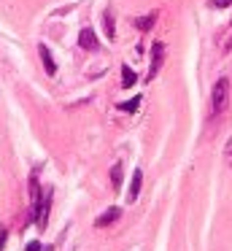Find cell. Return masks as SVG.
I'll use <instances>...</instances> for the list:
<instances>
[{
    "label": "cell",
    "mask_w": 232,
    "mask_h": 251,
    "mask_svg": "<svg viewBox=\"0 0 232 251\" xmlns=\"http://www.w3.org/2000/svg\"><path fill=\"white\" fill-rule=\"evenodd\" d=\"M140 186H143V170H135L132 181H129V192H127V202H135L140 195Z\"/></svg>",
    "instance_id": "6"
},
{
    "label": "cell",
    "mask_w": 232,
    "mask_h": 251,
    "mask_svg": "<svg viewBox=\"0 0 232 251\" xmlns=\"http://www.w3.org/2000/svg\"><path fill=\"white\" fill-rule=\"evenodd\" d=\"M224 157H227V159H230V162H232V138H230V141H227V146H224Z\"/></svg>",
    "instance_id": "16"
},
{
    "label": "cell",
    "mask_w": 232,
    "mask_h": 251,
    "mask_svg": "<svg viewBox=\"0 0 232 251\" xmlns=\"http://www.w3.org/2000/svg\"><path fill=\"white\" fill-rule=\"evenodd\" d=\"M154 22H156V11H151L149 17H140V19H135V27H138L140 33H146V30H151V27H154Z\"/></svg>",
    "instance_id": "8"
},
{
    "label": "cell",
    "mask_w": 232,
    "mask_h": 251,
    "mask_svg": "<svg viewBox=\"0 0 232 251\" xmlns=\"http://www.w3.org/2000/svg\"><path fill=\"white\" fill-rule=\"evenodd\" d=\"M140 100H143V98H140V95H135L132 100H127V103H122L119 108H122L124 114H135V111H138V105H140Z\"/></svg>",
    "instance_id": "11"
},
{
    "label": "cell",
    "mask_w": 232,
    "mask_h": 251,
    "mask_svg": "<svg viewBox=\"0 0 232 251\" xmlns=\"http://www.w3.org/2000/svg\"><path fill=\"white\" fill-rule=\"evenodd\" d=\"M30 197H32V200H38V197H41V186H38V173H32V176H30Z\"/></svg>",
    "instance_id": "13"
},
{
    "label": "cell",
    "mask_w": 232,
    "mask_h": 251,
    "mask_svg": "<svg viewBox=\"0 0 232 251\" xmlns=\"http://www.w3.org/2000/svg\"><path fill=\"white\" fill-rule=\"evenodd\" d=\"M210 6L213 8H227V6H232V0H210Z\"/></svg>",
    "instance_id": "14"
},
{
    "label": "cell",
    "mask_w": 232,
    "mask_h": 251,
    "mask_svg": "<svg viewBox=\"0 0 232 251\" xmlns=\"http://www.w3.org/2000/svg\"><path fill=\"white\" fill-rule=\"evenodd\" d=\"M25 251H43V246L38 243V240H32V243H27V249Z\"/></svg>",
    "instance_id": "15"
},
{
    "label": "cell",
    "mask_w": 232,
    "mask_h": 251,
    "mask_svg": "<svg viewBox=\"0 0 232 251\" xmlns=\"http://www.w3.org/2000/svg\"><path fill=\"white\" fill-rule=\"evenodd\" d=\"M52 195H54V189H46L38 200H32V222L38 224V229H43L46 227V222H49V208H52Z\"/></svg>",
    "instance_id": "1"
},
{
    "label": "cell",
    "mask_w": 232,
    "mask_h": 251,
    "mask_svg": "<svg viewBox=\"0 0 232 251\" xmlns=\"http://www.w3.org/2000/svg\"><path fill=\"white\" fill-rule=\"evenodd\" d=\"M5 238H8V232H5V227H0V251H3V246H5Z\"/></svg>",
    "instance_id": "17"
},
{
    "label": "cell",
    "mask_w": 232,
    "mask_h": 251,
    "mask_svg": "<svg viewBox=\"0 0 232 251\" xmlns=\"http://www.w3.org/2000/svg\"><path fill=\"white\" fill-rule=\"evenodd\" d=\"M119 216H122V208H116V205H113V208H108V211H103L100 216L95 219V227H111V224L116 222Z\"/></svg>",
    "instance_id": "5"
},
{
    "label": "cell",
    "mask_w": 232,
    "mask_h": 251,
    "mask_svg": "<svg viewBox=\"0 0 232 251\" xmlns=\"http://www.w3.org/2000/svg\"><path fill=\"white\" fill-rule=\"evenodd\" d=\"M78 46H81V49H86V51H97V49H100V38L95 35V30H92V27H84L78 33Z\"/></svg>",
    "instance_id": "4"
},
{
    "label": "cell",
    "mask_w": 232,
    "mask_h": 251,
    "mask_svg": "<svg viewBox=\"0 0 232 251\" xmlns=\"http://www.w3.org/2000/svg\"><path fill=\"white\" fill-rule=\"evenodd\" d=\"M103 25H105V38L113 41L116 30H113V11H111V8H105V14H103Z\"/></svg>",
    "instance_id": "9"
},
{
    "label": "cell",
    "mask_w": 232,
    "mask_h": 251,
    "mask_svg": "<svg viewBox=\"0 0 232 251\" xmlns=\"http://www.w3.org/2000/svg\"><path fill=\"white\" fill-rule=\"evenodd\" d=\"M111 184H113V189H122V162H116L113 165V170H111Z\"/></svg>",
    "instance_id": "10"
},
{
    "label": "cell",
    "mask_w": 232,
    "mask_h": 251,
    "mask_svg": "<svg viewBox=\"0 0 232 251\" xmlns=\"http://www.w3.org/2000/svg\"><path fill=\"white\" fill-rule=\"evenodd\" d=\"M162 62H165V44L156 41V44L151 46V68H149V73H146V81H151V78L162 71Z\"/></svg>",
    "instance_id": "3"
},
{
    "label": "cell",
    "mask_w": 232,
    "mask_h": 251,
    "mask_svg": "<svg viewBox=\"0 0 232 251\" xmlns=\"http://www.w3.org/2000/svg\"><path fill=\"white\" fill-rule=\"evenodd\" d=\"M135 81H138V76H135L132 68H122V84L124 87H132Z\"/></svg>",
    "instance_id": "12"
},
{
    "label": "cell",
    "mask_w": 232,
    "mask_h": 251,
    "mask_svg": "<svg viewBox=\"0 0 232 251\" xmlns=\"http://www.w3.org/2000/svg\"><path fill=\"white\" fill-rule=\"evenodd\" d=\"M38 54H41V60H43V68H46V73H49V76H54V73H57V62H54V57H52V51H49V46H38Z\"/></svg>",
    "instance_id": "7"
},
{
    "label": "cell",
    "mask_w": 232,
    "mask_h": 251,
    "mask_svg": "<svg viewBox=\"0 0 232 251\" xmlns=\"http://www.w3.org/2000/svg\"><path fill=\"white\" fill-rule=\"evenodd\" d=\"M227 105H230V81L227 78H219L213 87V98H210V108L213 114H224Z\"/></svg>",
    "instance_id": "2"
}]
</instances>
